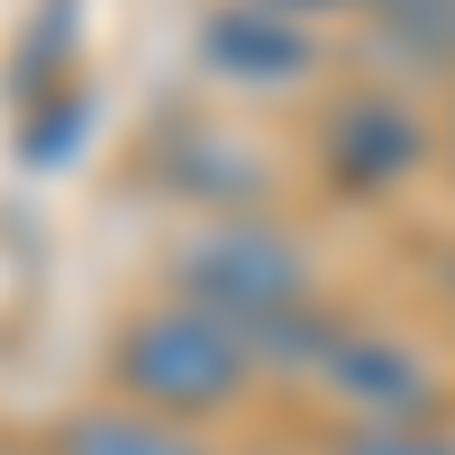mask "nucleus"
<instances>
[{
	"instance_id": "39448f33",
	"label": "nucleus",
	"mask_w": 455,
	"mask_h": 455,
	"mask_svg": "<svg viewBox=\"0 0 455 455\" xmlns=\"http://www.w3.org/2000/svg\"><path fill=\"white\" fill-rule=\"evenodd\" d=\"M419 156H428V128L410 119L392 92H355V100L328 119V164H337V182H401Z\"/></svg>"
},
{
	"instance_id": "f257e3e1",
	"label": "nucleus",
	"mask_w": 455,
	"mask_h": 455,
	"mask_svg": "<svg viewBox=\"0 0 455 455\" xmlns=\"http://www.w3.org/2000/svg\"><path fill=\"white\" fill-rule=\"evenodd\" d=\"M182 300H201L210 319H228L246 337L255 364H300L310 373L319 337L337 328L319 300H310V255L300 237H283L274 219H246V210H219L192 246H182Z\"/></svg>"
},
{
	"instance_id": "20e7f679",
	"label": "nucleus",
	"mask_w": 455,
	"mask_h": 455,
	"mask_svg": "<svg viewBox=\"0 0 455 455\" xmlns=\"http://www.w3.org/2000/svg\"><path fill=\"white\" fill-rule=\"evenodd\" d=\"M201 55H210L219 83H237V92H283V83L310 73V28L291 10H274V0H228L201 28Z\"/></svg>"
},
{
	"instance_id": "7ed1b4c3",
	"label": "nucleus",
	"mask_w": 455,
	"mask_h": 455,
	"mask_svg": "<svg viewBox=\"0 0 455 455\" xmlns=\"http://www.w3.org/2000/svg\"><path fill=\"white\" fill-rule=\"evenodd\" d=\"M319 392L347 401L355 419H428L437 410V373L419 347H401V337H373V328H328L319 337Z\"/></svg>"
},
{
	"instance_id": "f03ea898",
	"label": "nucleus",
	"mask_w": 455,
	"mask_h": 455,
	"mask_svg": "<svg viewBox=\"0 0 455 455\" xmlns=\"http://www.w3.org/2000/svg\"><path fill=\"white\" fill-rule=\"evenodd\" d=\"M246 373H255L246 337L228 319H210L201 300H164V310L128 319V337H119V392L137 410H164V419L228 410L246 392Z\"/></svg>"
},
{
	"instance_id": "423d86ee",
	"label": "nucleus",
	"mask_w": 455,
	"mask_h": 455,
	"mask_svg": "<svg viewBox=\"0 0 455 455\" xmlns=\"http://www.w3.org/2000/svg\"><path fill=\"white\" fill-rule=\"evenodd\" d=\"M55 455H201V446L182 437V419H164V410L109 401V410L64 419V428H55Z\"/></svg>"
},
{
	"instance_id": "1a4fd4ad",
	"label": "nucleus",
	"mask_w": 455,
	"mask_h": 455,
	"mask_svg": "<svg viewBox=\"0 0 455 455\" xmlns=\"http://www.w3.org/2000/svg\"><path fill=\"white\" fill-rule=\"evenodd\" d=\"M274 10H291V19H319V10H355V0H274Z\"/></svg>"
},
{
	"instance_id": "0eeeda50",
	"label": "nucleus",
	"mask_w": 455,
	"mask_h": 455,
	"mask_svg": "<svg viewBox=\"0 0 455 455\" xmlns=\"http://www.w3.org/2000/svg\"><path fill=\"white\" fill-rule=\"evenodd\" d=\"M364 19H373V36H383L401 64L455 73V0H364Z\"/></svg>"
},
{
	"instance_id": "6e6552de",
	"label": "nucleus",
	"mask_w": 455,
	"mask_h": 455,
	"mask_svg": "<svg viewBox=\"0 0 455 455\" xmlns=\"http://www.w3.org/2000/svg\"><path fill=\"white\" fill-rule=\"evenodd\" d=\"M337 455H455V428H437V419H355V437Z\"/></svg>"
},
{
	"instance_id": "9d476101",
	"label": "nucleus",
	"mask_w": 455,
	"mask_h": 455,
	"mask_svg": "<svg viewBox=\"0 0 455 455\" xmlns=\"http://www.w3.org/2000/svg\"><path fill=\"white\" fill-rule=\"evenodd\" d=\"M446 156H455V137H446Z\"/></svg>"
}]
</instances>
